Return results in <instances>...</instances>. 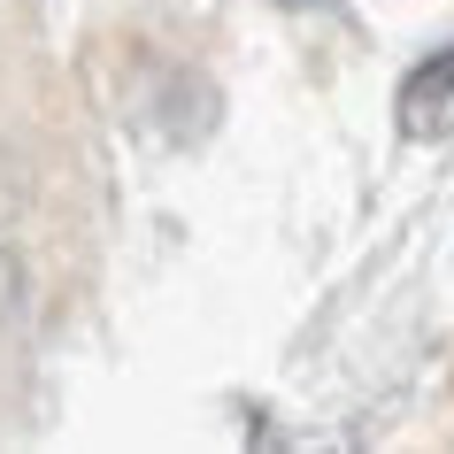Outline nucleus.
Masks as SVG:
<instances>
[{
    "label": "nucleus",
    "instance_id": "nucleus-1",
    "mask_svg": "<svg viewBox=\"0 0 454 454\" xmlns=\"http://www.w3.org/2000/svg\"><path fill=\"white\" fill-rule=\"evenodd\" d=\"M401 123L416 131V139H431V131H447L454 123V47H439L431 62H416L401 85Z\"/></svg>",
    "mask_w": 454,
    "mask_h": 454
},
{
    "label": "nucleus",
    "instance_id": "nucleus-2",
    "mask_svg": "<svg viewBox=\"0 0 454 454\" xmlns=\"http://www.w3.org/2000/svg\"><path fill=\"white\" fill-rule=\"evenodd\" d=\"M286 8H332V0H286Z\"/></svg>",
    "mask_w": 454,
    "mask_h": 454
}]
</instances>
